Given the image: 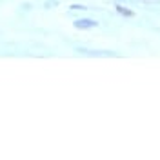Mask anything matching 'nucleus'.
<instances>
[{
    "label": "nucleus",
    "mask_w": 160,
    "mask_h": 160,
    "mask_svg": "<svg viewBox=\"0 0 160 160\" xmlns=\"http://www.w3.org/2000/svg\"><path fill=\"white\" fill-rule=\"evenodd\" d=\"M73 26H75L77 29H93V28L98 26V22L93 20V18H77L73 22Z\"/></svg>",
    "instance_id": "1"
},
{
    "label": "nucleus",
    "mask_w": 160,
    "mask_h": 160,
    "mask_svg": "<svg viewBox=\"0 0 160 160\" xmlns=\"http://www.w3.org/2000/svg\"><path fill=\"white\" fill-rule=\"evenodd\" d=\"M115 9H117V13H118V15L126 17V18H133V17H135V11L129 9V8H124L122 4H117V6H115Z\"/></svg>",
    "instance_id": "2"
},
{
    "label": "nucleus",
    "mask_w": 160,
    "mask_h": 160,
    "mask_svg": "<svg viewBox=\"0 0 160 160\" xmlns=\"http://www.w3.org/2000/svg\"><path fill=\"white\" fill-rule=\"evenodd\" d=\"M78 53H84V55H91V57H108V55H113V53H108V51H93V49H86V48H78Z\"/></svg>",
    "instance_id": "3"
},
{
    "label": "nucleus",
    "mask_w": 160,
    "mask_h": 160,
    "mask_svg": "<svg viewBox=\"0 0 160 160\" xmlns=\"http://www.w3.org/2000/svg\"><path fill=\"white\" fill-rule=\"evenodd\" d=\"M69 9L71 11H84V9H88V8L82 6V4H73V6H69Z\"/></svg>",
    "instance_id": "4"
},
{
    "label": "nucleus",
    "mask_w": 160,
    "mask_h": 160,
    "mask_svg": "<svg viewBox=\"0 0 160 160\" xmlns=\"http://www.w3.org/2000/svg\"><path fill=\"white\" fill-rule=\"evenodd\" d=\"M51 6H58V2L57 0H48L46 2V8H51Z\"/></svg>",
    "instance_id": "5"
}]
</instances>
